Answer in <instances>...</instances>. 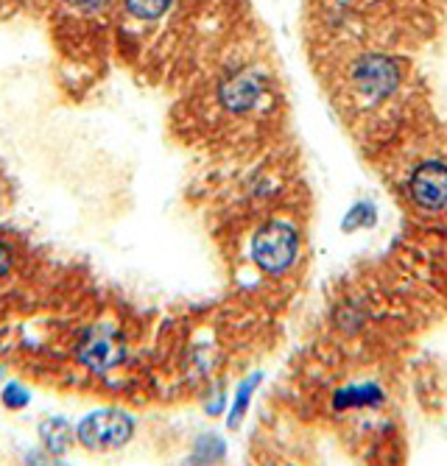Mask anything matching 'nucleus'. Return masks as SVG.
Returning <instances> with one entry per match:
<instances>
[{
	"mask_svg": "<svg viewBox=\"0 0 447 466\" xmlns=\"http://www.w3.org/2000/svg\"><path fill=\"white\" fill-rule=\"evenodd\" d=\"M297 251H300V235L286 221H269L266 227L258 229L252 240V260L266 274H282L297 260Z\"/></svg>",
	"mask_w": 447,
	"mask_h": 466,
	"instance_id": "f257e3e1",
	"label": "nucleus"
},
{
	"mask_svg": "<svg viewBox=\"0 0 447 466\" xmlns=\"http://www.w3.org/2000/svg\"><path fill=\"white\" fill-rule=\"evenodd\" d=\"M135 433V419L124 410L104 408L93 410L76 425V439L87 450H115L124 447Z\"/></svg>",
	"mask_w": 447,
	"mask_h": 466,
	"instance_id": "f03ea898",
	"label": "nucleus"
},
{
	"mask_svg": "<svg viewBox=\"0 0 447 466\" xmlns=\"http://www.w3.org/2000/svg\"><path fill=\"white\" fill-rule=\"evenodd\" d=\"M124 355H127L124 335L109 324L87 327L76 344L78 363L87 366L90 371H98V374H107L109 369H115L120 360H124Z\"/></svg>",
	"mask_w": 447,
	"mask_h": 466,
	"instance_id": "7ed1b4c3",
	"label": "nucleus"
},
{
	"mask_svg": "<svg viewBox=\"0 0 447 466\" xmlns=\"http://www.w3.org/2000/svg\"><path fill=\"white\" fill-rule=\"evenodd\" d=\"M411 198L422 209H444L447 207V165L425 162L411 174L409 182Z\"/></svg>",
	"mask_w": 447,
	"mask_h": 466,
	"instance_id": "20e7f679",
	"label": "nucleus"
},
{
	"mask_svg": "<svg viewBox=\"0 0 447 466\" xmlns=\"http://www.w3.org/2000/svg\"><path fill=\"white\" fill-rule=\"evenodd\" d=\"M260 93H263L260 76H255L249 70L232 73L227 81H221V87H218V98H221V104L229 112H247V109H252L255 101L260 98Z\"/></svg>",
	"mask_w": 447,
	"mask_h": 466,
	"instance_id": "39448f33",
	"label": "nucleus"
},
{
	"mask_svg": "<svg viewBox=\"0 0 447 466\" xmlns=\"http://www.w3.org/2000/svg\"><path fill=\"white\" fill-rule=\"evenodd\" d=\"M355 84L370 96H386L397 87V67L386 56H370L355 67Z\"/></svg>",
	"mask_w": 447,
	"mask_h": 466,
	"instance_id": "423d86ee",
	"label": "nucleus"
},
{
	"mask_svg": "<svg viewBox=\"0 0 447 466\" xmlns=\"http://www.w3.org/2000/svg\"><path fill=\"white\" fill-rule=\"evenodd\" d=\"M39 439H43V450L54 458L65 455L73 447V425L62 416H51L46 421H39Z\"/></svg>",
	"mask_w": 447,
	"mask_h": 466,
	"instance_id": "0eeeda50",
	"label": "nucleus"
},
{
	"mask_svg": "<svg viewBox=\"0 0 447 466\" xmlns=\"http://www.w3.org/2000/svg\"><path fill=\"white\" fill-rule=\"evenodd\" d=\"M174 0H124V9L140 20V23H151V20H159L171 9Z\"/></svg>",
	"mask_w": 447,
	"mask_h": 466,
	"instance_id": "6e6552de",
	"label": "nucleus"
},
{
	"mask_svg": "<svg viewBox=\"0 0 447 466\" xmlns=\"http://www.w3.org/2000/svg\"><path fill=\"white\" fill-rule=\"evenodd\" d=\"M0 402H4L9 410H23V408H28L31 394H28V389L20 386V383H6V386H4V394H0Z\"/></svg>",
	"mask_w": 447,
	"mask_h": 466,
	"instance_id": "1a4fd4ad",
	"label": "nucleus"
},
{
	"mask_svg": "<svg viewBox=\"0 0 447 466\" xmlns=\"http://www.w3.org/2000/svg\"><path fill=\"white\" fill-rule=\"evenodd\" d=\"M62 4L67 9L78 12V15H98L109 4V0H62Z\"/></svg>",
	"mask_w": 447,
	"mask_h": 466,
	"instance_id": "9d476101",
	"label": "nucleus"
},
{
	"mask_svg": "<svg viewBox=\"0 0 447 466\" xmlns=\"http://www.w3.org/2000/svg\"><path fill=\"white\" fill-rule=\"evenodd\" d=\"M252 389H255V380H249V383H243L240 391H238V402H235V410H232V421L229 425H238V419L243 416V410H247V402L252 397Z\"/></svg>",
	"mask_w": 447,
	"mask_h": 466,
	"instance_id": "9b49d317",
	"label": "nucleus"
},
{
	"mask_svg": "<svg viewBox=\"0 0 447 466\" xmlns=\"http://www.w3.org/2000/svg\"><path fill=\"white\" fill-rule=\"evenodd\" d=\"M9 268H12V251L4 243H0V279L9 274Z\"/></svg>",
	"mask_w": 447,
	"mask_h": 466,
	"instance_id": "f8f14e48",
	"label": "nucleus"
},
{
	"mask_svg": "<svg viewBox=\"0 0 447 466\" xmlns=\"http://www.w3.org/2000/svg\"><path fill=\"white\" fill-rule=\"evenodd\" d=\"M0 377H4V369H0Z\"/></svg>",
	"mask_w": 447,
	"mask_h": 466,
	"instance_id": "ddd939ff",
	"label": "nucleus"
}]
</instances>
